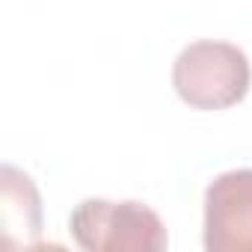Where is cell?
Returning a JSON list of instances; mask_svg holds the SVG:
<instances>
[{"label":"cell","instance_id":"6da1fadb","mask_svg":"<svg viewBox=\"0 0 252 252\" xmlns=\"http://www.w3.org/2000/svg\"><path fill=\"white\" fill-rule=\"evenodd\" d=\"M252 80L249 57L228 42L202 39L187 45L172 65L178 98L196 110H225L246 98Z\"/></svg>","mask_w":252,"mask_h":252},{"label":"cell","instance_id":"7a4b0ae2","mask_svg":"<svg viewBox=\"0 0 252 252\" xmlns=\"http://www.w3.org/2000/svg\"><path fill=\"white\" fill-rule=\"evenodd\" d=\"M68 228L86 252H163L169 246L160 217L143 202L86 199L71 211Z\"/></svg>","mask_w":252,"mask_h":252},{"label":"cell","instance_id":"3957f363","mask_svg":"<svg viewBox=\"0 0 252 252\" xmlns=\"http://www.w3.org/2000/svg\"><path fill=\"white\" fill-rule=\"evenodd\" d=\"M205 249L252 252V169H231L208 184Z\"/></svg>","mask_w":252,"mask_h":252},{"label":"cell","instance_id":"277c9868","mask_svg":"<svg viewBox=\"0 0 252 252\" xmlns=\"http://www.w3.org/2000/svg\"><path fill=\"white\" fill-rule=\"evenodd\" d=\"M3 178V243L12 237V231L24 234V246H33L42 234V202L39 190L30 175H24L15 166L0 169Z\"/></svg>","mask_w":252,"mask_h":252}]
</instances>
